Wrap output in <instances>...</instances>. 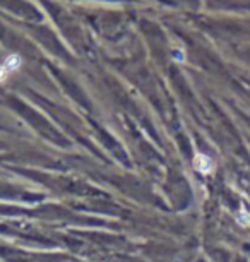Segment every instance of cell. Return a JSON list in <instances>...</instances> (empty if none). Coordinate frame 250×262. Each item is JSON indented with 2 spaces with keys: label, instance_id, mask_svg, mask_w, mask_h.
Masks as SVG:
<instances>
[{
  "label": "cell",
  "instance_id": "cell-1",
  "mask_svg": "<svg viewBox=\"0 0 250 262\" xmlns=\"http://www.w3.org/2000/svg\"><path fill=\"white\" fill-rule=\"evenodd\" d=\"M199 160L202 161V163L195 161V166H197V170H199V171H202V173H208V171H209V168H211V161L208 160V158H204V156H199Z\"/></svg>",
  "mask_w": 250,
  "mask_h": 262
}]
</instances>
